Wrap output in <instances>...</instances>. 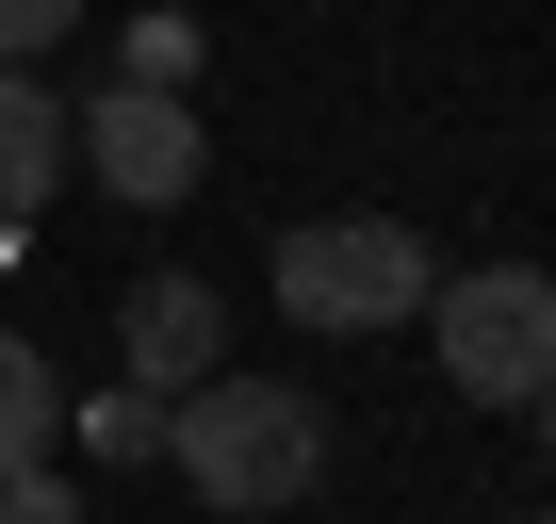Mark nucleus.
<instances>
[{"label":"nucleus","mask_w":556,"mask_h":524,"mask_svg":"<svg viewBox=\"0 0 556 524\" xmlns=\"http://www.w3.org/2000/svg\"><path fill=\"white\" fill-rule=\"evenodd\" d=\"M164 459H180V491H197L213 524H295V508L328 491V410H312L295 377H197V394L164 410Z\"/></svg>","instance_id":"f257e3e1"},{"label":"nucleus","mask_w":556,"mask_h":524,"mask_svg":"<svg viewBox=\"0 0 556 524\" xmlns=\"http://www.w3.org/2000/svg\"><path fill=\"white\" fill-rule=\"evenodd\" d=\"M442 296V246L409 213H312V229H278V312L295 328H409Z\"/></svg>","instance_id":"f03ea898"},{"label":"nucleus","mask_w":556,"mask_h":524,"mask_svg":"<svg viewBox=\"0 0 556 524\" xmlns=\"http://www.w3.org/2000/svg\"><path fill=\"white\" fill-rule=\"evenodd\" d=\"M426 345H442V377L475 410H540V377H556V279L540 262H442Z\"/></svg>","instance_id":"7ed1b4c3"},{"label":"nucleus","mask_w":556,"mask_h":524,"mask_svg":"<svg viewBox=\"0 0 556 524\" xmlns=\"http://www.w3.org/2000/svg\"><path fill=\"white\" fill-rule=\"evenodd\" d=\"M66 164H83L99 197H131V213H180L197 164H213V115H197L180 83H115V99L66 115Z\"/></svg>","instance_id":"20e7f679"},{"label":"nucleus","mask_w":556,"mask_h":524,"mask_svg":"<svg viewBox=\"0 0 556 524\" xmlns=\"http://www.w3.org/2000/svg\"><path fill=\"white\" fill-rule=\"evenodd\" d=\"M115 361H131L148 410H180L197 377H229V312H213V279H180V262H164V279H131V296H115Z\"/></svg>","instance_id":"39448f33"},{"label":"nucleus","mask_w":556,"mask_h":524,"mask_svg":"<svg viewBox=\"0 0 556 524\" xmlns=\"http://www.w3.org/2000/svg\"><path fill=\"white\" fill-rule=\"evenodd\" d=\"M66 197V99L34 66H0V262H17V229Z\"/></svg>","instance_id":"423d86ee"},{"label":"nucleus","mask_w":556,"mask_h":524,"mask_svg":"<svg viewBox=\"0 0 556 524\" xmlns=\"http://www.w3.org/2000/svg\"><path fill=\"white\" fill-rule=\"evenodd\" d=\"M50 442H66V394H50V361H34L17 328H0V475H34Z\"/></svg>","instance_id":"0eeeda50"},{"label":"nucleus","mask_w":556,"mask_h":524,"mask_svg":"<svg viewBox=\"0 0 556 524\" xmlns=\"http://www.w3.org/2000/svg\"><path fill=\"white\" fill-rule=\"evenodd\" d=\"M83 459H164V410H148V394H99V410H83Z\"/></svg>","instance_id":"6e6552de"},{"label":"nucleus","mask_w":556,"mask_h":524,"mask_svg":"<svg viewBox=\"0 0 556 524\" xmlns=\"http://www.w3.org/2000/svg\"><path fill=\"white\" fill-rule=\"evenodd\" d=\"M83 34V0H0V66H34V50H66Z\"/></svg>","instance_id":"1a4fd4ad"},{"label":"nucleus","mask_w":556,"mask_h":524,"mask_svg":"<svg viewBox=\"0 0 556 524\" xmlns=\"http://www.w3.org/2000/svg\"><path fill=\"white\" fill-rule=\"evenodd\" d=\"M0 524H83V508H66V475L34 459V475H0Z\"/></svg>","instance_id":"9d476101"},{"label":"nucleus","mask_w":556,"mask_h":524,"mask_svg":"<svg viewBox=\"0 0 556 524\" xmlns=\"http://www.w3.org/2000/svg\"><path fill=\"white\" fill-rule=\"evenodd\" d=\"M540 442H556V377H540Z\"/></svg>","instance_id":"9b49d317"},{"label":"nucleus","mask_w":556,"mask_h":524,"mask_svg":"<svg viewBox=\"0 0 556 524\" xmlns=\"http://www.w3.org/2000/svg\"><path fill=\"white\" fill-rule=\"evenodd\" d=\"M540 524H556V508H540Z\"/></svg>","instance_id":"f8f14e48"}]
</instances>
